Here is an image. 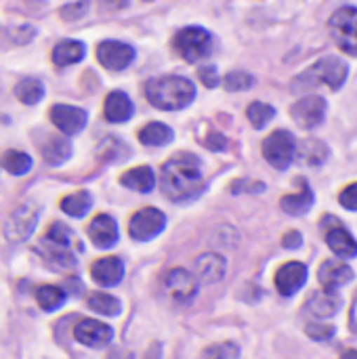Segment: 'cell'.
<instances>
[{"label":"cell","mask_w":357,"mask_h":359,"mask_svg":"<svg viewBox=\"0 0 357 359\" xmlns=\"http://www.w3.org/2000/svg\"><path fill=\"white\" fill-rule=\"evenodd\" d=\"M61 210L69 217H76V219H82L90 206H93V198L88 191H76V194H69L61 200Z\"/></svg>","instance_id":"obj_28"},{"label":"cell","mask_w":357,"mask_h":359,"mask_svg":"<svg viewBox=\"0 0 357 359\" xmlns=\"http://www.w3.org/2000/svg\"><path fill=\"white\" fill-rule=\"evenodd\" d=\"M65 299H67V294L59 286H40L36 290V301H38L40 309H44L48 313L61 309L65 305Z\"/></svg>","instance_id":"obj_29"},{"label":"cell","mask_w":357,"mask_h":359,"mask_svg":"<svg viewBox=\"0 0 357 359\" xmlns=\"http://www.w3.org/2000/svg\"><path fill=\"white\" fill-rule=\"evenodd\" d=\"M223 86L227 90H231V93H236V90H248L250 86H255V76H250L248 72H242V69L229 72L225 76V80H223Z\"/></svg>","instance_id":"obj_35"},{"label":"cell","mask_w":357,"mask_h":359,"mask_svg":"<svg viewBox=\"0 0 357 359\" xmlns=\"http://www.w3.org/2000/svg\"><path fill=\"white\" fill-rule=\"evenodd\" d=\"M164 290H166V294H168L175 303L185 305V303H191L194 297L198 294V290H200V280H198L194 273H189L187 269L177 267V269L168 271V276H166V280H164Z\"/></svg>","instance_id":"obj_10"},{"label":"cell","mask_w":357,"mask_h":359,"mask_svg":"<svg viewBox=\"0 0 357 359\" xmlns=\"http://www.w3.org/2000/svg\"><path fill=\"white\" fill-rule=\"evenodd\" d=\"M301 183V191L299 194H292V196H284L282 198V210L292 215V217H301L305 212H309V208L314 206V194H311V187L305 183V181H299Z\"/></svg>","instance_id":"obj_26"},{"label":"cell","mask_w":357,"mask_h":359,"mask_svg":"<svg viewBox=\"0 0 357 359\" xmlns=\"http://www.w3.org/2000/svg\"><path fill=\"white\" fill-rule=\"evenodd\" d=\"M330 34L339 48L349 55H357V8L343 6L330 17Z\"/></svg>","instance_id":"obj_6"},{"label":"cell","mask_w":357,"mask_h":359,"mask_svg":"<svg viewBox=\"0 0 357 359\" xmlns=\"http://www.w3.org/2000/svg\"><path fill=\"white\" fill-rule=\"evenodd\" d=\"M50 122L63 133V135H78L80 130H84L88 116L82 107L76 105H65V103H57L48 109Z\"/></svg>","instance_id":"obj_12"},{"label":"cell","mask_w":357,"mask_h":359,"mask_svg":"<svg viewBox=\"0 0 357 359\" xmlns=\"http://www.w3.org/2000/svg\"><path fill=\"white\" fill-rule=\"evenodd\" d=\"M318 278H320V284L328 290H339L341 286L349 284L353 280V269L339 261V259H330L326 263H322L320 271H318Z\"/></svg>","instance_id":"obj_20"},{"label":"cell","mask_w":357,"mask_h":359,"mask_svg":"<svg viewBox=\"0 0 357 359\" xmlns=\"http://www.w3.org/2000/svg\"><path fill=\"white\" fill-rule=\"evenodd\" d=\"M305 332H307L309 339H314V341H318V343H326V341H330V339L335 337L337 330H335V326H330V324L311 322V324L305 326Z\"/></svg>","instance_id":"obj_38"},{"label":"cell","mask_w":357,"mask_h":359,"mask_svg":"<svg viewBox=\"0 0 357 359\" xmlns=\"http://www.w3.org/2000/svg\"><path fill=\"white\" fill-rule=\"evenodd\" d=\"M206 145H208V149H213V151H221V149L227 145V139H225L221 133H210L208 139H206Z\"/></svg>","instance_id":"obj_43"},{"label":"cell","mask_w":357,"mask_h":359,"mask_svg":"<svg viewBox=\"0 0 357 359\" xmlns=\"http://www.w3.org/2000/svg\"><path fill=\"white\" fill-rule=\"evenodd\" d=\"M38 215H40L38 208L32 204L19 206L4 223V238L8 242H15V244L25 242L38 225Z\"/></svg>","instance_id":"obj_9"},{"label":"cell","mask_w":357,"mask_h":359,"mask_svg":"<svg viewBox=\"0 0 357 359\" xmlns=\"http://www.w3.org/2000/svg\"><path fill=\"white\" fill-rule=\"evenodd\" d=\"M227 263L217 252H204L196 259V278L200 284H217L225 278Z\"/></svg>","instance_id":"obj_19"},{"label":"cell","mask_w":357,"mask_h":359,"mask_svg":"<svg viewBox=\"0 0 357 359\" xmlns=\"http://www.w3.org/2000/svg\"><path fill=\"white\" fill-rule=\"evenodd\" d=\"M246 116H248L250 124H252L255 128H259V130H261V128H265V126L274 120L276 109H274L271 105H267V103L255 101V103H250V105H248Z\"/></svg>","instance_id":"obj_34"},{"label":"cell","mask_w":357,"mask_h":359,"mask_svg":"<svg viewBox=\"0 0 357 359\" xmlns=\"http://www.w3.org/2000/svg\"><path fill=\"white\" fill-rule=\"evenodd\" d=\"M42 160L50 166H61L72 156V143L65 137H48L40 147Z\"/></svg>","instance_id":"obj_24"},{"label":"cell","mask_w":357,"mask_h":359,"mask_svg":"<svg viewBox=\"0 0 357 359\" xmlns=\"http://www.w3.org/2000/svg\"><path fill=\"white\" fill-rule=\"evenodd\" d=\"M162 191L173 202H189L204 194L206 183L202 179L200 160L194 154H177L160 172Z\"/></svg>","instance_id":"obj_1"},{"label":"cell","mask_w":357,"mask_h":359,"mask_svg":"<svg viewBox=\"0 0 357 359\" xmlns=\"http://www.w3.org/2000/svg\"><path fill=\"white\" fill-rule=\"evenodd\" d=\"M137 53L130 44L120 42V40H103L97 46V59L105 69L112 72H122L135 61Z\"/></svg>","instance_id":"obj_11"},{"label":"cell","mask_w":357,"mask_h":359,"mask_svg":"<svg viewBox=\"0 0 357 359\" xmlns=\"http://www.w3.org/2000/svg\"><path fill=\"white\" fill-rule=\"evenodd\" d=\"M198 76H200V80H202L208 88H215V86L219 84V74H217V67H215V65H204V67H200Z\"/></svg>","instance_id":"obj_42"},{"label":"cell","mask_w":357,"mask_h":359,"mask_svg":"<svg viewBox=\"0 0 357 359\" xmlns=\"http://www.w3.org/2000/svg\"><path fill=\"white\" fill-rule=\"evenodd\" d=\"M2 166H4L11 175L21 177V175H25V172H29V170H32V158H29L25 151L11 149V151H6V154H4V158H2Z\"/></svg>","instance_id":"obj_33"},{"label":"cell","mask_w":357,"mask_h":359,"mask_svg":"<svg viewBox=\"0 0 357 359\" xmlns=\"http://www.w3.org/2000/svg\"><path fill=\"white\" fill-rule=\"evenodd\" d=\"M90 278L103 288H114L124 278V265L118 257H103V259L93 263Z\"/></svg>","instance_id":"obj_18"},{"label":"cell","mask_w":357,"mask_h":359,"mask_svg":"<svg viewBox=\"0 0 357 359\" xmlns=\"http://www.w3.org/2000/svg\"><path fill=\"white\" fill-rule=\"evenodd\" d=\"M88 238L101 250H107V248L116 246L118 238H120L116 219L109 217V215H97L88 225Z\"/></svg>","instance_id":"obj_17"},{"label":"cell","mask_w":357,"mask_h":359,"mask_svg":"<svg viewBox=\"0 0 357 359\" xmlns=\"http://www.w3.org/2000/svg\"><path fill=\"white\" fill-rule=\"evenodd\" d=\"M15 97L25 105H36L44 97V84L38 78H23L15 86Z\"/></svg>","instance_id":"obj_30"},{"label":"cell","mask_w":357,"mask_h":359,"mask_svg":"<svg viewBox=\"0 0 357 359\" xmlns=\"http://www.w3.org/2000/svg\"><path fill=\"white\" fill-rule=\"evenodd\" d=\"M105 4H109L112 8H122V6H126L128 4V0H103Z\"/></svg>","instance_id":"obj_47"},{"label":"cell","mask_w":357,"mask_h":359,"mask_svg":"<svg viewBox=\"0 0 357 359\" xmlns=\"http://www.w3.org/2000/svg\"><path fill=\"white\" fill-rule=\"evenodd\" d=\"M339 309H341V297L337 294V290H328V288L316 292L307 303V311L316 318H332L337 316Z\"/></svg>","instance_id":"obj_22"},{"label":"cell","mask_w":357,"mask_h":359,"mask_svg":"<svg viewBox=\"0 0 357 359\" xmlns=\"http://www.w3.org/2000/svg\"><path fill=\"white\" fill-rule=\"evenodd\" d=\"M107 359H133V355L128 353V351H124V349H116V351H112Z\"/></svg>","instance_id":"obj_46"},{"label":"cell","mask_w":357,"mask_h":359,"mask_svg":"<svg viewBox=\"0 0 357 359\" xmlns=\"http://www.w3.org/2000/svg\"><path fill=\"white\" fill-rule=\"evenodd\" d=\"M147 2H149V0H147Z\"/></svg>","instance_id":"obj_49"},{"label":"cell","mask_w":357,"mask_h":359,"mask_svg":"<svg viewBox=\"0 0 357 359\" xmlns=\"http://www.w3.org/2000/svg\"><path fill=\"white\" fill-rule=\"evenodd\" d=\"M145 97L147 101L164 111H177L187 107L196 97V86L191 80L183 76H162L151 78L145 84Z\"/></svg>","instance_id":"obj_2"},{"label":"cell","mask_w":357,"mask_h":359,"mask_svg":"<svg viewBox=\"0 0 357 359\" xmlns=\"http://www.w3.org/2000/svg\"><path fill=\"white\" fill-rule=\"evenodd\" d=\"M42 257L57 269H69L76 265V255L72 252V229L63 223H53L42 240Z\"/></svg>","instance_id":"obj_4"},{"label":"cell","mask_w":357,"mask_h":359,"mask_svg":"<svg viewBox=\"0 0 357 359\" xmlns=\"http://www.w3.org/2000/svg\"><path fill=\"white\" fill-rule=\"evenodd\" d=\"M74 339L84 347L101 349L112 343L114 330H112V326L97 322V320H80L74 328Z\"/></svg>","instance_id":"obj_13"},{"label":"cell","mask_w":357,"mask_h":359,"mask_svg":"<svg viewBox=\"0 0 357 359\" xmlns=\"http://www.w3.org/2000/svg\"><path fill=\"white\" fill-rule=\"evenodd\" d=\"M204 359H240V347L234 343H217L204 349Z\"/></svg>","instance_id":"obj_37"},{"label":"cell","mask_w":357,"mask_h":359,"mask_svg":"<svg viewBox=\"0 0 357 359\" xmlns=\"http://www.w3.org/2000/svg\"><path fill=\"white\" fill-rule=\"evenodd\" d=\"M324 238L326 244L330 246V250L339 257V259H353L357 257V242L353 236L332 217V227L324 225Z\"/></svg>","instance_id":"obj_16"},{"label":"cell","mask_w":357,"mask_h":359,"mask_svg":"<svg viewBox=\"0 0 357 359\" xmlns=\"http://www.w3.org/2000/svg\"><path fill=\"white\" fill-rule=\"evenodd\" d=\"M349 67L345 61H341L339 57H324L318 63H314L311 67H307L303 74H299L290 88L292 93H307V90H316L320 86H328L330 90H339L345 80H347Z\"/></svg>","instance_id":"obj_3"},{"label":"cell","mask_w":357,"mask_h":359,"mask_svg":"<svg viewBox=\"0 0 357 359\" xmlns=\"http://www.w3.org/2000/svg\"><path fill=\"white\" fill-rule=\"evenodd\" d=\"M297 151H299V160L305 162V164H309V166H320L328 158L326 145L320 143V141H316V139H307L303 143V147L297 149Z\"/></svg>","instance_id":"obj_32"},{"label":"cell","mask_w":357,"mask_h":359,"mask_svg":"<svg viewBox=\"0 0 357 359\" xmlns=\"http://www.w3.org/2000/svg\"><path fill=\"white\" fill-rule=\"evenodd\" d=\"M339 202L347 208V210H357V183L345 187L339 196Z\"/></svg>","instance_id":"obj_40"},{"label":"cell","mask_w":357,"mask_h":359,"mask_svg":"<svg viewBox=\"0 0 357 359\" xmlns=\"http://www.w3.org/2000/svg\"><path fill=\"white\" fill-rule=\"evenodd\" d=\"M290 114L295 118V122L301 128H316L324 122L326 116V101L322 97H305L299 99L292 107Z\"/></svg>","instance_id":"obj_14"},{"label":"cell","mask_w":357,"mask_h":359,"mask_svg":"<svg viewBox=\"0 0 357 359\" xmlns=\"http://www.w3.org/2000/svg\"><path fill=\"white\" fill-rule=\"evenodd\" d=\"M263 156L265 160L278 168V170H286L290 166V162L297 156V141L290 133L286 130H276L271 133L265 141H263Z\"/></svg>","instance_id":"obj_7"},{"label":"cell","mask_w":357,"mask_h":359,"mask_svg":"<svg viewBox=\"0 0 357 359\" xmlns=\"http://www.w3.org/2000/svg\"><path fill=\"white\" fill-rule=\"evenodd\" d=\"M86 11H88V2H86V0H80V2H72V4L61 6L59 15H61V19H65V21H76V19L84 17Z\"/></svg>","instance_id":"obj_39"},{"label":"cell","mask_w":357,"mask_h":359,"mask_svg":"<svg viewBox=\"0 0 357 359\" xmlns=\"http://www.w3.org/2000/svg\"><path fill=\"white\" fill-rule=\"evenodd\" d=\"M135 111V105L130 101V97L122 90H112L107 97H105V103H103V114L109 122L114 124H120V122H126L130 120Z\"/></svg>","instance_id":"obj_21"},{"label":"cell","mask_w":357,"mask_h":359,"mask_svg":"<svg viewBox=\"0 0 357 359\" xmlns=\"http://www.w3.org/2000/svg\"><path fill=\"white\" fill-rule=\"evenodd\" d=\"M126 156H128L126 145L120 143L118 139H105L99 145V158H103V160H112L114 162V160H122Z\"/></svg>","instance_id":"obj_36"},{"label":"cell","mask_w":357,"mask_h":359,"mask_svg":"<svg viewBox=\"0 0 357 359\" xmlns=\"http://www.w3.org/2000/svg\"><path fill=\"white\" fill-rule=\"evenodd\" d=\"M349 328H351L353 334H357V297L353 299V305H351V311H349Z\"/></svg>","instance_id":"obj_45"},{"label":"cell","mask_w":357,"mask_h":359,"mask_svg":"<svg viewBox=\"0 0 357 359\" xmlns=\"http://www.w3.org/2000/svg\"><path fill=\"white\" fill-rule=\"evenodd\" d=\"M88 307H90L95 313L107 316V318H116V316H120V311H122L120 301H118L116 297H112V294H105V292H93V294L88 297Z\"/></svg>","instance_id":"obj_31"},{"label":"cell","mask_w":357,"mask_h":359,"mask_svg":"<svg viewBox=\"0 0 357 359\" xmlns=\"http://www.w3.org/2000/svg\"><path fill=\"white\" fill-rule=\"evenodd\" d=\"M120 183L128 189L139 191V194H149L156 185V175L149 166H137V168L126 170L120 177Z\"/></svg>","instance_id":"obj_25"},{"label":"cell","mask_w":357,"mask_h":359,"mask_svg":"<svg viewBox=\"0 0 357 359\" xmlns=\"http://www.w3.org/2000/svg\"><path fill=\"white\" fill-rule=\"evenodd\" d=\"M307 282V267L303 263H286L278 269L276 273V288L282 297H292L297 294Z\"/></svg>","instance_id":"obj_15"},{"label":"cell","mask_w":357,"mask_h":359,"mask_svg":"<svg viewBox=\"0 0 357 359\" xmlns=\"http://www.w3.org/2000/svg\"><path fill=\"white\" fill-rule=\"evenodd\" d=\"M173 48L179 57H183L187 63H196L210 55L213 50V36L204 27H183L173 38Z\"/></svg>","instance_id":"obj_5"},{"label":"cell","mask_w":357,"mask_h":359,"mask_svg":"<svg viewBox=\"0 0 357 359\" xmlns=\"http://www.w3.org/2000/svg\"><path fill=\"white\" fill-rule=\"evenodd\" d=\"M84 55H86L84 42H80V40H61L59 44H55L50 57H53L55 65L65 67V65H74V63L82 61Z\"/></svg>","instance_id":"obj_23"},{"label":"cell","mask_w":357,"mask_h":359,"mask_svg":"<svg viewBox=\"0 0 357 359\" xmlns=\"http://www.w3.org/2000/svg\"><path fill=\"white\" fill-rule=\"evenodd\" d=\"M341 359H357V351L356 349H349V351H345V353H343V358Z\"/></svg>","instance_id":"obj_48"},{"label":"cell","mask_w":357,"mask_h":359,"mask_svg":"<svg viewBox=\"0 0 357 359\" xmlns=\"http://www.w3.org/2000/svg\"><path fill=\"white\" fill-rule=\"evenodd\" d=\"M301 244H303V238H301L299 231H288V233L284 236V246H286L288 250H297V248H301Z\"/></svg>","instance_id":"obj_44"},{"label":"cell","mask_w":357,"mask_h":359,"mask_svg":"<svg viewBox=\"0 0 357 359\" xmlns=\"http://www.w3.org/2000/svg\"><path fill=\"white\" fill-rule=\"evenodd\" d=\"M244 191L261 194V191H265V185L259 181H238L236 185H231V194H244Z\"/></svg>","instance_id":"obj_41"},{"label":"cell","mask_w":357,"mask_h":359,"mask_svg":"<svg viewBox=\"0 0 357 359\" xmlns=\"http://www.w3.org/2000/svg\"><path fill=\"white\" fill-rule=\"evenodd\" d=\"M139 141L149 147H162L173 141V130L162 122H149L139 130Z\"/></svg>","instance_id":"obj_27"},{"label":"cell","mask_w":357,"mask_h":359,"mask_svg":"<svg viewBox=\"0 0 357 359\" xmlns=\"http://www.w3.org/2000/svg\"><path fill=\"white\" fill-rule=\"evenodd\" d=\"M166 227V217L158 208H143L133 215L128 223V233L137 242H149L158 238Z\"/></svg>","instance_id":"obj_8"}]
</instances>
